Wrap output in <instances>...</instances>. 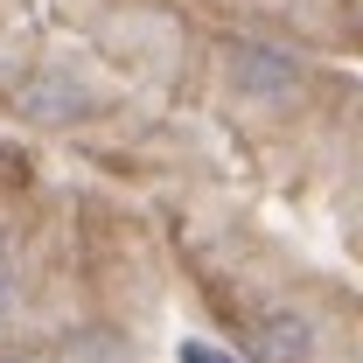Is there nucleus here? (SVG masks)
<instances>
[{
    "label": "nucleus",
    "instance_id": "3",
    "mask_svg": "<svg viewBox=\"0 0 363 363\" xmlns=\"http://www.w3.org/2000/svg\"><path fill=\"white\" fill-rule=\"evenodd\" d=\"M84 105L91 98L70 84V77H35V84H21V112H28V119H77Z\"/></svg>",
    "mask_w": 363,
    "mask_h": 363
},
{
    "label": "nucleus",
    "instance_id": "1",
    "mask_svg": "<svg viewBox=\"0 0 363 363\" xmlns=\"http://www.w3.org/2000/svg\"><path fill=\"white\" fill-rule=\"evenodd\" d=\"M224 77H230V91H238L245 105H294L301 84H308V70H301L286 49H272V43H230Z\"/></svg>",
    "mask_w": 363,
    "mask_h": 363
},
{
    "label": "nucleus",
    "instance_id": "4",
    "mask_svg": "<svg viewBox=\"0 0 363 363\" xmlns=\"http://www.w3.org/2000/svg\"><path fill=\"white\" fill-rule=\"evenodd\" d=\"M182 363H238L230 350H210V342H182Z\"/></svg>",
    "mask_w": 363,
    "mask_h": 363
},
{
    "label": "nucleus",
    "instance_id": "2",
    "mask_svg": "<svg viewBox=\"0 0 363 363\" xmlns=\"http://www.w3.org/2000/svg\"><path fill=\"white\" fill-rule=\"evenodd\" d=\"M315 357V321L301 308H259L252 315V363H308Z\"/></svg>",
    "mask_w": 363,
    "mask_h": 363
},
{
    "label": "nucleus",
    "instance_id": "5",
    "mask_svg": "<svg viewBox=\"0 0 363 363\" xmlns=\"http://www.w3.org/2000/svg\"><path fill=\"white\" fill-rule=\"evenodd\" d=\"M7 308H14V272L0 266V315H7Z\"/></svg>",
    "mask_w": 363,
    "mask_h": 363
}]
</instances>
